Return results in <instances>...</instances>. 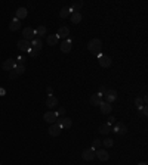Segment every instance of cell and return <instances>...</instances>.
<instances>
[{
  "label": "cell",
  "instance_id": "1",
  "mask_svg": "<svg viewBox=\"0 0 148 165\" xmlns=\"http://www.w3.org/2000/svg\"><path fill=\"white\" fill-rule=\"evenodd\" d=\"M101 47H102V41H101L99 39H92V40L87 43V49H89L92 53H95V55H99Z\"/></svg>",
  "mask_w": 148,
  "mask_h": 165
},
{
  "label": "cell",
  "instance_id": "2",
  "mask_svg": "<svg viewBox=\"0 0 148 165\" xmlns=\"http://www.w3.org/2000/svg\"><path fill=\"white\" fill-rule=\"evenodd\" d=\"M61 131H62V127H61V124H59V116H58L56 122H53V124L51 125V128H49V134H51L52 137H56V136L61 134Z\"/></svg>",
  "mask_w": 148,
  "mask_h": 165
},
{
  "label": "cell",
  "instance_id": "3",
  "mask_svg": "<svg viewBox=\"0 0 148 165\" xmlns=\"http://www.w3.org/2000/svg\"><path fill=\"white\" fill-rule=\"evenodd\" d=\"M98 62H99V65H101L102 68H110L111 64H113V61H111V58H110L108 55H99Z\"/></svg>",
  "mask_w": 148,
  "mask_h": 165
},
{
  "label": "cell",
  "instance_id": "4",
  "mask_svg": "<svg viewBox=\"0 0 148 165\" xmlns=\"http://www.w3.org/2000/svg\"><path fill=\"white\" fill-rule=\"evenodd\" d=\"M114 133H117V134H120V136H124L126 133H127V127L123 124V122H117L113 128H111Z\"/></svg>",
  "mask_w": 148,
  "mask_h": 165
},
{
  "label": "cell",
  "instance_id": "5",
  "mask_svg": "<svg viewBox=\"0 0 148 165\" xmlns=\"http://www.w3.org/2000/svg\"><path fill=\"white\" fill-rule=\"evenodd\" d=\"M22 36H24V40H28V41H31V40L34 39L36 33H34V30H33L31 27H25V28L22 30Z\"/></svg>",
  "mask_w": 148,
  "mask_h": 165
},
{
  "label": "cell",
  "instance_id": "6",
  "mask_svg": "<svg viewBox=\"0 0 148 165\" xmlns=\"http://www.w3.org/2000/svg\"><path fill=\"white\" fill-rule=\"evenodd\" d=\"M17 47L19 49V50H22V52H30L31 50V44H30V41L28 40H19L18 43H17Z\"/></svg>",
  "mask_w": 148,
  "mask_h": 165
},
{
  "label": "cell",
  "instance_id": "7",
  "mask_svg": "<svg viewBox=\"0 0 148 165\" xmlns=\"http://www.w3.org/2000/svg\"><path fill=\"white\" fill-rule=\"evenodd\" d=\"M45 121L46 122H49V124H53V122H56V119H58V114L56 112H53V111H48L46 114H45Z\"/></svg>",
  "mask_w": 148,
  "mask_h": 165
},
{
  "label": "cell",
  "instance_id": "8",
  "mask_svg": "<svg viewBox=\"0 0 148 165\" xmlns=\"http://www.w3.org/2000/svg\"><path fill=\"white\" fill-rule=\"evenodd\" d=\"M17 65H18V64H17V59H6V61L3 62L2 68H3L5 71H12Z\"/></svg>",
  "mask_w": 148,
  "mask_h": 165
},
{
  "label": "cell",
  "instance_id": "9",
  "mask_svg": "<svg viewBox=\"0 0 148 165\" xmlns=\"http://www.w3.org/2000/svg\"><path fill=\"white\" fill-rule=\"evenodd\" d=\"M95 156H96V155H95V150H93L92 147H89V149H86V150L82 152V158H83L84 161H93Z\"/></svg>",
  "mask_w": 148,
  "mask_h": 165
},
{
  "label": "cell",
  "instance_id": "10",
  "mask_svg": "<svg viewBox=\"0 0 148 165\" xmlns=\"http://www.w3.org/2000/svg\"><path fill=\"white\" fill-rule=\"evenodd\" d=\"M30 44H31V49H34V50H42V47H43V40L42 39H37V37H34L31 41H30Z\"/></svg>",
  "mask_w": 148,
  "mask_h": 165
},
{
  "label": "cell",
  "instance_id": "11",
  "mask_svg": "<svg viewBox=\"0 0 148 165\" xmlns=\"http://www.w3.org/2000/svg\"><path fill=\"white\" fill-rule=\"evenodd\" d=\"M95 155H96L101 161H108V158H110V153H108L105 149H98V150H95Z\"/></svg>",
  "mask_w": 148,
  "mask_h": 165
},
{
  "label": "cell",
  "instance_id": "12",
  "mask_svg": "<svg viewBox=\"0 0 148 165\" xmlns=\"http://www.w3.org/2000/svg\"><path fill=\"white\" fill-rule=\"evenodd\" d=\"M58 39H67L68 36H70V28L68 27H61L59 30H58Z\"/></svg>",
  "mask_w": 148,
  "mask_h": 165
},
{
  "label": "cell",
  "instance_id": "13",
  "mask_svg": "<svg viewBox=\"0 0 148 165\" xmlns=\"http://www.w3.org/2000/svg\"><path fill=\"white\" fill-rule=\"evenodd\" d=\"M104 96L107 97V102L111 103V102L116 100V97H117V91H116V90H107V93H105Z\"/></svg>",
  "mask_w": 148,
  "mask_h": 165
},
{
  "label": "cell",
  "instance_id": "14",
  "mask_svg": "<svg viewBox=\"0 0 148 165\" xmlns=\"http://www.w3.org/2000/svg\"><path fill=\"white\" fill-rule=\"evenodd\" d=\"M19 28H21V21L17 19V18H14L12 22L9 24V30H11V31H18Z\"/></svg>",
  "mask_w": 148,
  "mask_h": 165
},
{
  "label": "cell",
  "instance_id": "15",
  "mask_svg": "<svg viewBox=\"0 0 148 165\" xmlns=\"http://www.w3.org/2000/svg\"><path fill=\"white\" fill-rule=\"evenodd\" d=\"M101 112L102 114H110L111 111H113V106H111V103H108V102H101Z\"/></svg>",
  "mask_w": 148,
  "mask_h": 165
},
{
  "label": "cell",
  "instance_id": "16",
  "mask_svg": "<svg viewBox=\"0 0 148 165\" xmlns=\"http://www.w3.org/2000/svg\"><path fill=\"white\" fill-rule=\"evenodd\" d=\"M82 8H83V2H82V0H79V2H74V3L70 6V11H71V14H74V12H80Z\"/></svg>",
  "mask_w": 148,
  "mask_h": 165
},
{
  "label": "cell",
  "instance_id": "17",
  "mask_svg": "<svg viewBox=\"0 0 148 165\" xmlns=\"http://www.w3.org/2000/svg\"><path fill=\"white\" fill-rule=\"evenodd\" d=\"M34 33H36V37H37V39H42V37L48 33V28H46L45 25H40V27H37V30H34Z\"/></svg>",
  "mask_w": 148,
  "mask_h": 165
},
{
  "label": "cell",
  "instance_id": "18",
  "mask_svg": "<svg viewBox=\"0 0 148 165\" xmlns=\"http://www.w3.org/2000/svg\"><path fill=\"white\" fill-rule=\"evenodd\" d=\"M61 50H62L64 53H68V52L71 50V40H70V39L61 43Z\"/></svg>",
  "mask_w": 148,
  "mask_h": 165
},
{
  "label": "cell",
  "instance_id": "19",
  "mask_svg": "<svg viewBox=\"0 0 148 165\" xmlns=\"http://www.w3.org/2000/svg\"><path fill=\"white\" fill-rule=\"evenodd\" d=\"M102 96L99 94V93H96V94H92V97H90V103L92 105H95V106H99L101 105V102H102V99H101Z\"/></svg>",
  "mask_w": 148,
  "mask_h": 165
},
{
  "label": "cell",
  "instance_id": "20",
  "mask_svg": "<svg viewBox=\"0 0 148 165\" xmlns=\"http://www.w3.org/2000/svg\"><path fill=\"white\" fill-rule=\"evenodd\" d=\"M58 105V99L55 97V96H49L48 99H46V106L48 108H55Z\"/></svg>",
  "mask_w": 148,
  "mask_h": 165
},
{
  "label": "cell",
  "instance_id": "21",
  "mask_svg": "<svg viewBox=\"0 0 148 165\" xmlns=\"http://www.w3.org/2000/svg\"><path fill=\"white\" fill-rule=\"evenodd\" d=\"M27 14H28V12H27V8H19V9L17 11V16H15V18L21 21V19H24V18L27 16Z\"/></svg>",
  "mask_w": 148,
  "mask_h": 165
},
{
  "label": "cell",
  "instance_id": "22",
  "mask_svg": "<svg viewBox=\"0 0 148 165\" xmlns=\"http://www.w3.org/2000/svg\"><path fill=\"white\" fill-rule=\"evenodd\" d=\"M59 124H61L62 130H64V128H70V127L73 125V122H71L70 118H59Z\"/></svg>",
  "mask_w": 148,
  "mask_h": 165
},
{
  "label": "cell",
  "instance_id": "23",
  "mask_svg": "<svg viewBox=\"0 0 148 165\" xmlns=\"http://www.w3.org/2000/svg\"><path fill=\"white\" fill-rule=\"evenodd\" d=\"M58 36L56 34H52V36H48V39H46V43L49 44V46H55L56 43H58Z\"/></svg>",
  "mask_w": 148,
  "mask_h": 165
},
{
  "label": "cell",
  "instance_id": "24",
  "mask_svg": "<svg viewBox=\"0 0 148 165\" xmlns=\"http://www.w3.org/2000/svg\"><path fill=\"white\" fill-rule=\"evenodd\" d=\"M80 21H82V14H80V12L71 14V22H73V24H80Z\"/></svg>",
  "mask_w": 148,
  "mask_h": 165
},
{
  "label": "cell",
  "instance_id": "25",
  "mask_svg": "<svg viewBox=\"0 0 148 165\" xmlns=\"http://www.w3.org/2000/svg\"><path fill=\"white\" fill-rule=\"evenodd\" d=\"M99 134H108L110 131H111V125H108V124H102L101 127H99Z\"/></svg>",
  "mask_w": 148,
  "mask_h": 165
},
{
  "label": "cell",
  "instance_id": "26",
  "mask_svg": "<svg viewBox=\"0 0 148 165\" xmlns=\"http://www.w3.org/2000/svg\"><path fill=\"white\" fill-rule=\"evenodd\" d=\"M70 14H71V11H70V6H65V8H62V9H61V12H59V16H61V18H67Z\"/></svg>",
  "mask_w": 148,
  "mask_h": 165
},
{
  "label": "cell",
  "instance_id": "27",
  "mask_svg": "<svg viewBox=\"0 0 148 165\" xmlns=\"http://www.w3.org/2000/svg\"><path fill=\"white\" fill-rule=\"evenodd\" d=\"M12 71H15V72H17L18 75H21V74H24V72H25V66L19 64V65H17V66H15V68H14Z\"/></svg>",
  "mask_w": 148,
  "mask_h": 165
},
{
  "label": "cell",
  "instance_id": "28",
  "mask_svg": "<svg viewBox=\"0 0 148 165\" xmlns=\"http://www.w3.org/2000/svg\"><path fill=\"white\" fill-rule=\"evenodd\" d=\"M101 143H104V147H111L114 144V141L111 139H104V141H101Z\"/></svg>",
  "mask_w": 148,
  "mask_h": 165
},
{
  "label": "cell",
  "instance_id": "29",
  "mask_svg": "<svg viewBox=\"0 0 148 165\" xmlns=\"http://www.w3.org/2000/svg\"><path fill=\"white\" fill-rule=\"evenodd\" d=\"M99 147H101V140H99V139H95L93 143H92V149L96 150V149H99Z\"/></svg>",
  "mask_w": 148,
  "mask_h": 165
},
{
  "label": "cell",
  "instance_id": "30",
  "mask_svg": "<svg viewBox=\"0 0 148 165\" xmlns=\"http://www.w3.org/2000/svg\"><path fill=\"white\" fill-rule=\"evenodd\" d=\"M135 105L138 106V109H141V108L144 106V100H142V97H136V99H135Z\"/></svg>",
  "mask_w": 148,
  "mask_h": 165
},
{
  "label": "cell",
  "instance_id": "31",
  "mask_svg": "<svg viewBox=\"0 0 148 165\" xmlns=\"http://www.w3.org/2000/svg\"><path fill=\"white\" fill-rule=\"evenodd\" d=\"M39 53H40V52H39V50H34V49H31V50L28 52V55H30L31 58H37V56H39Z\"/></svg>",
  "mask_w": 148,
  "mask_h": 165
},
{
  "label": "cell",
  "instance_id": "32",
  "mask_svg": "<svg viewBox=\"0 0 148 165\" xmlns=\"http://www.w3.org/2000/svg\"><path fill=\"white\" fill-rule=\"evenodd\" d=\"M141 111H142V116H145V118H147V115H148V109H147V106H145V105L141 108Z\"/></svg>",
  "mask_w": 148,
  "mask_h": 165
},
{
  "label": "cell",
  "instance_id": "33",
  "mask_svg": "<svg viewBox=\"0 0 148 165\" xmlns=\"http://www.w3.org/2000/svg\"><path fill=\"white\" fill-rule=\"evenodd\" d=\"M25 59H27L25 56H18V58H17V61H18V62H19L21 65H24V62H25Z\"/></svg>",
  "mask_w": 148,
  "mask_h": 165
},
{
  "label": "cell",
  "instance_id": "34",
  "mask_svg": "<svg viewBox=\"0 0 148 165\" xmlns=\"http://www.w3.org/2000/svg\"><path fill=\"white\" fill-rule=\"evenodd\" d=\"M17 77H18V74H17L15 71H11V72H9V78H11V80H15Z\"/></svg>",
  "mask_w": 148,
  "mask_h": 165
},
{
  "label": "cell",
  "instance_id": "35",
  "mask_svg": "<svg viewBox=\"0 0 148 165\" xmlns=\"http://www.w3.org/2000/svg\"><path fill=\"white\" fill-rule=\"evenodd\" d=\"M105 93H107V87H105V86H101V87H99V94L102 96V94H105Z\"/></svg>",
  "mask_w": 148,
  "mask_h": 165
},
{
  "label": "cell",
  "instance_id": "36",
  "mask_svg": "<svg viewBox=\"0 0 148 165\" xmlns=\"http://www.w3.org/2000/svg\"><path fill=\"white\" fill-rule=\"evenodd\" d=\"M46 93H48V97H49V96H52V94H53V90H52V87H48V89H46Z\"/></svg>",
  "mask_w": 148,
  "mask_h": 165
},
{
  "label": "cell",
  "instance_id": "37",
  "mask_svg": "<svg viewBox=\"0 0 148 165\" xmlns=\"http://www.w3.org/2000/svg\"><path fill=\"white\" fill-rule=\"evenodd\" d=\"M56 114H58V116H59V115H64V114H65V109H64V108H59Z\"/></svg>",
  "mask_w": 148,
  "mask_h": 165
},
{
  "label": "cell",
  "instance_id": "38",
  "mask_svg": "<svg viewBox=\"0 0 148 165\" xmlns=\"http://www.w3.org/2000/svg\"><path fill=\"white\" fill-rule=\"evenodd\" d=\"M114 121H116V119H114V116H110V118H108V125H113V124H114Z\"/></svg>",
  "mask_w": 148,
  "mask_h": 165
},
{
  "label": "cell",
  "instance_id": "39",
  "mask_svg": "<svg viewBox=\"0 0 148 165\" xmlns=\"http://www.w3.org/2000/svg\"><path fill=\"white\" fill-rule=\"evenodd\" d=\"M138 165H148V164H147V162H139Z\"/></svg>",
  "mask_w": 148,
  "mask_h": 165
},
{
  "label": "cell",
  "instance_id": "40",
  "mask_svg": "<svg viewBox=\"0 0 148 165\" xmlns=\"http://www.w3.org/2000/svg\"><path fill=\"white\" fill-rule=\"evenodd\" d=\"M0 165H2V164H0Z\"/></svg>",
  "mask_w": 148,
  "mask_h": 165
}]
</instances>
